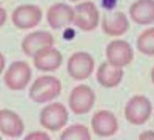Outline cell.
<instances>
[{
    "instance_id": "cell-23",
    "label": "cell",
    "mask_w": 154,
    "mask_h": 140,
    "mask_svg": "<svg viewBox=\"0 0 154 140\" xmlns=\"http://www.w3.org/2000/svg\"><path fill=\"white\" fill-rule=\"evenodd\" d=\"M6 67V58L4 56V55L0 52V75L3 72V70Z\"/></svg>"
},
{
    "instance_id": "cell-24",
    "label": "cell",
    "mask_w": 154,
    "mask_h": 140,
    "mask_svg": "<svg viewBox=\"0 0 154 140\" xmlns=\"http://www.w3.org/2000/svg\"><path fill=\"white\" fill-rule=\"evenodd\" d=\"M150 78H151V82H152V84L154 85V66H153V68L151 69V74H150Z\"/></svg>"
},
{
    "instance_id": "cell-16",
    "label": "cell",
    "mask_w": 154,
    "mask_h": 140,
    "mask_svg": "<svg viewBox=\"0 0 154 140\" xmlns=\"http://www.w3.org/2000/svg\"><path fill=\"white\" fill-rule=\"evenodd\" d=\"M124 72L122 67L104 62L100 65L96 72V79L98 83L105 88H113L118 87L122 78Z\"/></svg>"
},
{
    "instance_id": "cell-8",
    "label": "cell",
    "mask_w": 154,
    "mask_h": 140,
    "mask_svg": "<svg viewBox=\"0 0 154 140\" xmlns=\"http://www.w3.org/2000/svg\"><path fill=\"white\" fill-rule=\"evenodd\" d=\"M43 18L42 9L36 5H22L12 13L11 19L14 26L19 29H32L39 25Z\"/></svg>"
},
{
    "instance_id": "cell-15",
    "label": "cell",
    "mask_w": 154,
    "mask_h": 140,
    "mask_svg": "<svg viewBox=\"0 0 154 140\" xmlns=\"http://www.w3.org/2000/svg\"><path fill=\"white\" fill-rule=\"evenodd\" d=\"M130 27L126 15L123 12H113L104 15L102 22V29L104 34L110 37H121Z\"/></svg>"
},
{
    "instance_id": "cell-20",
    "label": "cell",
    "mask_w": 154,
    "mask_h": 140,
    "mask_svg": "<svg viewBox=\"0 0 154 140\" xmlns=\"http://www.w3.org/2000/svg\"><path fill=\"white\" fill-rule=\"evenodd\" d=\"M26 140H49L50 136L42 131H35L30 134H28L26 137Z\"/></svg>"
},
{
    "instance_id": "cell-9",
    "label": "cell",
    "mask_w": 154,
    "mask_h": 140,
    "mask_svg": "<svg viewBox=\"0 0 154 140\" xmlns=\"http://www.w3.org/2000/svg\"><path fill=\"white\" fill-rule=\"evenodd\" d=\"M106 57L108 62L118 67H124L130 65L134 57L131 46L121 39L113 40L106 47Z\"/></svg>"
},
{
    "instance_id": "cell-22",
    "label": "cell",
    "mask_w": 154,
    "mask_h": 140,
    "mask_svg": "<svg viewBox=\"0 0 154 140\" xmlns=\"http://www.w3.org/2000/svg\"><path fill=\"white\" fill-rule=\"evenodd\" d=\"M7 18H8V15L6 9L2 7H0V28L5 25Z\"/></svg>"
},
{
    "instance_id": "cell-11",
    "label": "cell",
    "mask_w": 154,
    "mask_h": 140,
    "mask_svg": "<svg viewBox=\"0 0 154 140\" xmlns=\"http://www.w3.org/2000/svg\"><path fill=\"white\" fill-rule=\"evenodd\" d=\"M33 58L35 66L43 72H54L63 63L62 53L53 46L40 49L35 54Z\"/></svg>"
},
{
    "instance_id": "cell-13",
    "label": "cell",
    "mask_w": 154,
    "mask_h": 140,
    "mask_svg": "<svg viewBox=\"0 0 154 140\" xmlns=\"http://www.w3.org/2000/svg\"><path fill=\"white\" fill-rule=\"evenodd\" d=\"M54 39L52 34L46 31H35L28 34L22 41L21 46L24 54L29 57H33L35 54L42 48L53 46Z\"/></svg>"
},
{
    "instance_id": "cell-2",
    "label": "cell",
    "mask_w": 154,
    "mask_h": 140,
    "mask_svg": "<svg viewBox=\"0 0 154 140\" xmlns=\"http://www.w3.org/2000/svg\"><path fill=\"white\" fill-rule=\"evenodd\" d=\"M32 69L25 61L13 62L4 75L6 87L12 91H21L30 83Z\"/></svg>"
},
{
    "instance_id": "cell-6",
    "label": "cell",
    "mask_w": 154,
    "mask_h": 140,
    "mask_svg": "<svg viewBox=\"0 0 154 140\" xmlns=\"http://www.w3.org/2000/svg\"><path fill=\"white\" fill-rule=\"evenodd\" d=\"M66 107L58 102L46 105L40 113V124L45 129L55 132L62 129L68 122Z\"/></svg>"
},
{
    "instance_id": "cell-5",
    "label": "cell",
    "mask_w": 154,
    "mask_h": 140,
    "mask_svg": "<svg viewBox=\"0 0 154 140\" xmlns=\"http://www.w3.org/2000/svg\"><path fill=\"white\" fill-rule=\"evenodd\" d=\"M152 106L150 101L141 95L132 97L126 104L124 108V116L126 120L134 125L140 126L145 124L150 117Z\"/></svg>"
},
{
    "instance_id": "cell-12",
    "label": "cell",
    "mask_w": 154,
    "mask_h": 140,
    "mask_svg": "<svg viewBox=\"0 0 154 140\" xmlns=\"http://www.w3.org/2000/svg\"><path fill=\"white\" fill-rule=\"evenodd\" d=\"M46 19L52 29H61L72 24L73 8L64 3L51 6L46 13Z\"/></svg>"
},
{
    "instance_id": "cell-26",
    "label": "cell",
    "mask_w": 154,
    "mask_h": 140,
    "mask_svg": "<svg viewBox=\"0 0 154 140\" xmlns=\"http://www.w3.org/2000/svg\"><path fill=\"white\" fill-rule=\"evenodd\" d=\"M0 139H1V136H0Z\"/></svg>"
},
{
    "instance_id": "cell-4",
    "label": "cell",
    "mask_w": 154,
    "mask_h": 140,
    "mask_svg": "<svg viewBox=\"0 0 154 140\" xmlns=\"http://www.w3.org/2000/svg\"><path fill=\"white\" fill-rule=\"evenodd\" d=\"M100 13L96 6L91 2H82L73 8L72 25L85 32L94 31L99 25Z\"/></svg>"
},
{
    "instance_id": "cell-3",
    "label": "cell",
    "mask_w": 154,
    "mask_h": 140,
    "mask_svg": "<svg viewBox=\"0 0 154 140\" xmlns=\"http://www.w3.org/2000/svg\"><path fill=\"white\" fill-rule=\"evenodd\" d=\"M94 59L87 52L73 53L67 62L68 75L74 80L83 81L91 77L94 70Z\"/></svg>"
},
{
    "instance_id": "cell-19",
    "label": "cell",
    "mask_w": 154,
    "mask_h": 140,
    "mask_svg": "<svg viewBox=\"0 0 154 140\" xmlns=\"http://www.w3.org/2000/svg\"><path fill=\"white\" fill-rule=\"evenodd\" d=\"M138 50L148 56H154V27L144 30L137 39Z\"/></svg>"
},
{
    "instance_id": "cell-7",
    "label": "cell",
    "mask_w": 154,
    "mask_h": 140,
    "mask_svg": "<svg viewBox=\"0 0 154 140\" xmlns=\"http://www.w3.org/2000/svg\"><path fill=\"white\" fill-rule=\"evenodd\" d=\"M95 100V93L90 87L78 85L70 93L69 107L73 114L85 115L93 109Z\"/></svg>"
},
{
    "instance_id": "cell-14",
    "label": "cell",
    "mask_w": 154,
    "mask_h": 140,
    "mask_svg": "<svg viewBox=\"0 0 154 140\" xmlns=\"http://www.w3.org/2000/svg\"><path fill=\"white\" fill-rule=\"evenodd\" d=\"M25 131L22 118L10 109H0V133L9 137H19Z\"/></svg>"
},
{
    "instance_id": "cell-21",
    "label": "cell",
    "mask_w": 154,
    "mask_h": 140,
    "mask_svg": "<svg viewBox=\"0 0 154 140\" xmlns=\"http://www.w3.org/2000/svg\"><path fill=\"white\" fill-rule=\"evenodd\" d=\"M139 139L140 140H154V131H144L139 135Z\"/></svg>"
},
{
    "instance_id": "cell-1",
    "label": "cell",
    "mask_w": 154,
    "mask_h": 140,
    "mask_svg": "<svg viewBox=\"0 0 154 140\" xmlns=\"http://www.w3.org/2000/svg\"><path fill=\"white\" fill-rule=\"evenodd\" d=\"M62 92L61 81L54 76H42L36 78L29 89V98L36 104L51 102Z\"/></svg>"
},
{
    "instance_id": "cell-25",
    "label": "cell",
    "mask_w": 154,
    "mask_h": 140,
    "mask_svg": "<svg viewBox=\"0 0 154 140\" xmlns=\"http://www.w3.org/2000/svg\"><path fill=\"white\" fill-rule=\"evenodd\" d=\"M72 2H79V1H82V0H70Z\"/></svg>"
},
{
    "instance_id": "cell-18",
    "label": "cell",
    "mask_w": 154,
    "mask_h": 140,
    "mask_svg": "<svg viewBox=\"0 0 154 140\" xmlns=\"http://www.w3.org/2000/svg\"><path fill=\"white\" fill-rule=\"evenodd\" d=\"M60 138L62 140H90L91 134L87 126L81 124H75L66 127Z\"/></svg>"
},
{
    "instance_id": "cell-10",
    "label": "cell",
    "mask_w": 154,
    "mask_h": 140,
    "mask_svg": "<svg viewBox=\"0 0 154 140\" xmlns=\"http://www.w3.org/2000/svg\"><path fill=\"white\" fill-rule=\"evenodd\" d=\"M91 124L94 133L103 137L112 136L119 129V124L115 115L108 110L97 111L93 116Z\"/></svg>"
},
{
    "instance_id": "cell-17",
    "label": "cell",
    "mask_w": 154,
    "mask_h": 140,
    "mask_svg": "<svg viewBox=\"0 0 154 140\" xmlns=\"http://www.w3.org/2000/svg\"><path fill=\"white\" fill-rule=\"evenodd\" d=\"M129 14L133 22L140 26L154 23V0H137L129 9Z\"/></svg>"
}]
</instances>
